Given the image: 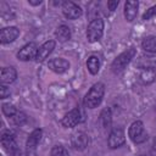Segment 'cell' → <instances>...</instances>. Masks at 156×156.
I'll use <instances>...</instances> for the list:
<instances>
[{"mask_svg": "<svg viewBox=\"0 0 156 156\" xmlns=\"http://www.w3.org/2000/svg\"><path fill=\"white\" fill-rule=\"evenodd\" d=\"M87 68L91 74H98L99 69H100V60L98 56H89L87 60Z\"/></svg>", "mask_w": 156, "mask_h": 156, "instance_id": "ffe728a7", "label": "cell"}, {"mask_svg": "<svg viewBox=\"0 0 156 156\" xmlns=\"http://www.w3.org/2000/svg\"><path fill=\"white\" fill-rule=\"evenodd\" d=\"M152 147H154V150H156V136H155V139H154V143H152Z\"/></svg>", "mask_w": 156, "mask_h": 156, "instance_id": "83f0119b", "label": "cell"}, {"mask_svg": "<svg viewBox=\"0 0 156 156\" xmlns=\"http://www.w3.org/2000/svg\"><path fill=\"white\" fill-rule=\"evenodd\" d=\"M80 121H82V112L78 107H76L63 116L61 123L66 128H74L77 124L80 123Z\"/></svg>", "mask_w": 156, "mask_h": 156, "instance_id": "ba28073f", "label": "cell"}, {"mask_svg": "<svg viewBox=\"0 0 156 156\" xmlns=\"http://www.w3.org/2000/svg\"><path fill=\"white\" fill-rule=\"evenodd\" d=\"M1 110H2V113H4L6 117H9V118L13 117V116L18 112L17 108H16L13 105H11V104H2Z\"/></svg>", "mask_w": 156, "mask_h": 156, "instance_id": "44dd1931", "label": "cell"}, {"mask_svg": "<svg viewBox=\"0 0 156 156\" xmlns=\"http://www.w3.org/2000/svg\"><path fill=\"white\" fill-rule=\"evenodd\" d=\"M48 67H49L52 72L61 74V73L66 72V71L69 68V62H68L67 60L62 58V57H55V58H51V60L49 61Z\"/></svg>", "mask_w": 156, "mask_h": 156, "instance_id": "7c38bea8", "label": "cell"}, {"mask_svg": "<svg viewBox=\"0 0 156 156\" xmlns=\"http://www.w3.org/2000/svg\"><path fill=\"white\" fill-rule=\"evenodd\" d=\"M20 35V29L17 27H5L0 30V41L1 44H9L15 41Z\"/></svg>", "mask_w": 156, "mask_h": 156, "instance_id": "8fae6325", "label": "cell"}, {"mask_svg": "<svg viewBox=\"0 0 156 156\" xmlns=\"http://www.w3.org/2000/svg\"><path fill=\"white\" fill-rule=\"evenodd\" d=\"M55 35H56V38H57L58 41L65 43V41H67V40L71 39V29H69V27H67V26H65V24H61V26L56 29Z\"/></svg>", "mask_w": 156, "mask_h": 156, "instance_id": "e0dca14e", "label": "cell"}, {"mask_svg": "<svg viewBox=\"0 0 156 156\" xmlns=\"http://www.w3.org/2000/svg\"><path fill=\"white\" fill-rule=\"evenodd\" d=\"M1 146L10 156H22V152L16 143L15 134L11 130H5L1 134Z\"/></svg>", "mask_w": 156, "mask_h": 156, "instance_id": "3957f363", "label": "cell"}, {"mask_svg": "<svg viewBox=\"0 0 156 156\" xmlns=\"http://www.w3.org/2000/svg\"><path fill=\"white\" fill-rule=\"evenodd\" d=\"M100 122L104 129H110L112 124V115L108 107H105L100 113Z\"/></svg>", "mask_w": 156, "mask_h": 156, "instance_id": "ac0fdd59", "label": "cell"}, {"mask_svg": "<svg viewBox=\"0 0 156 156\" xmlns=\"http://www.w3.org/2000/svg\"><path fill=\"white\" fill-rule=\"evenodd\" d=\"M26 115L23 113V112H21V111H18L13 117H11V121L15 123V124H21V123H23L24 121H26Z\"/></svg>", "mask_w": 156, "mask_h": 156, "instance_id": "603a6c76", "label": "cell"}, {"mask_svg": "<svg viewBox=\"0 0 156 156\" xmlns=\"http://www.w3.org/2000/svg\"><path fill=\"white\" fill-rule=\"evenodd\" d=\"M154 16H156V5H154V6H151L150 9H147L144 13H143V20H150L151 17H154Z\"/></svg>", "mask_w": 156, "mask_h": 156, "instance_id": "cb8c5ba5", "label": "cell"}, {"mask_svg": "<svg viewBox=\"0 0 156 156\" xmlns=\"http://www.w3.org/2000/svg\"><path fill=\"white\" fill-rule=\"evenodd\" d=\"M136 55V51L134 48H130V49H127L126 51H123L122 54H119L111 63V69L113 73H121L126 67L127 65H129V62L134 58V56Z\"/></svg>", "mask_w": 156, "mask_h": 156, "instance_id": "7a4b0ae2", "label": "cell"}, {"mask_svg": "<svg viewBox=\"0 0 156 156\" xmlns=\"http://www.w3.org/2000/svg\"><path fill=\"white\" fill-rule=\"evenodd\" d=\"M38 46L35 43H28L24 46H22L20 49V51L17 52V58L21 61H29V60H35L37 52H38Z\"/></svg>", "mask_w": 156, "mask_h": 156, "instance_id": "9c48e42d", "label": "cell"}, {"mask_svg": "<svg viewBox=\"0 0 156 156\" xmlns=\"http://www.w3.org/2000/svg\"><path fill=\"white\" fill-rule=\"evenodd\" d=\"M51 156H69L68 155V151L61 146V145H55L52 149H51Z\"/></svg>", "mask_w": 156, "mask_h": 156, "instance_id": "7402d4cb", "label": "cell"}, {"mask_svg": "<svg viewBox=\"0 0 156 156\" xmlns=\"http://www.w3.org/2000/svg\"><path fill=\"white\" fill-rule=\"evenodd\" d=\"M62 13L68 20H77L82 16L83 10L73 1H65L62 5Z\"/></svg>", "mask_w": 156, "mask_h": 156, "instance_id": "52a82bcc", "label": "cell"}, {"mask_svg": "<svg viewBox=\"0 0 156 156\" xmlns=\"http://www.w3.org/2000/svg\"><path fill=\"white\" fill-rule=\"evenodd\" d=\"M126 143V134L123 132L122 128H113L110 134H108V139H107V144L110 149H117L121 147L122 145H124Z\"/></svg>", "mask_w": 156, "mask_h": 156, "instance_id": "8992f818", "label": "cell"}, {"mask_svg": "<svg viewBox=\"0 0 156 156\" xmlns=\"http://www.w3.org/2000/svg\"><path fill=\"white\" fill-rule=\"evenodd\" d=\"M55 45H56L55 40H48V41H45L43 45H40L39 49H38L37 56H35V61H37V62H43V61H45V60L49 57V55L54 51Z\"/></svg>", "mask_w": 156, "mask_h": 156, "instance_id": "30bf717a", "label": "cell"}, {"mask_svg": "<svg viewBox=\"0 0 156 156\" xmlns=\"http://www.w3.org/2000/svg\"><path fill=\"white\" fill-rule=\"evenodd\" d=\"M140 156H146V155H140Z\"/></svg>", "mask_w": 156, "mask_h": 156, "instance_id": "f1b7e54d", "label": "cell"}, {"mask_svg": "<svg viewBox=\"0 0 156 156\" xmlns=\"http://www.w3.org/2000/svg\"><path fill=\"white\" fill-rule=\"evenodd\" d=\"M28 2H29L30 5H33V6H37V5H40V4H41L40 0H28Z\"/></svg>", "mask_w": 156, "mask_h": 156, "instance_id": "4316f807", "label": "cell"}, {"mask_svg": "<svg viewBox=\"0 0 156 156\" xmlns=\"http://www.w3.org/2000/svg\"><path fill=\"white\" fill-rule=\"evenodd\" d=\"M141 48H143V50H145L147 52L156 54V35L146 37L141 41Z\"/></svg>", "mask_w": 156, "mask_h": 156, "instance_id": "d6986e66", "label": "cell"}, {"mask_svg": "<svg viewBox=\"0 0 156 156\" xmlns=\"http://www.w3.org/2000/svg\"><path fill=\"white\" fill-rule=\"evenodd\" d=\"M41 135H43V130H41L40 128L34 129V130L29 134V136H28V139H27V143H26V146H27L28 152L35 150L37 145L39 144V141H40V139H41Z\"/></svg>", "mask_w": 156, "mask_h": 156, "instance_id": "5bb4252c", "label": "cell"}, {"mask_svg": "<svg viewBox=\"0 0 156 156\" xmlns=\"http://www.w3.org/2000/svg\"><path fill=\"white\" fill-rule=\"evenodd\" d=\"M138 7L139 2L138 1H126L124 4V17L127 21L132 22L135 20L138 15Z\"/></svg>", "mask_w": 156, "mask_h": 156, "instance_id": "9a60e30c", "label": "cell"}, {"mask_svg": "<svg viewBox=\"0 0 156 156\" xmlns=\"http://www.w3.org/2000/svg\"><path fill=\"white\" fill-rule=\"evenodd\" d=\"M104 94H105V85L102 83H100V82L95 83L89 89V91L85 94V96H84V105H85V107H88V108L98 107L101 104V101H102Z\"/></svg>", "mask_w": 156, "mask_h": 156, "instance_id": "6da1fadb", "label": "cell"}, {"mask_svg": "<svg viewBox=\"0 0 156 156\" xmlns=\"http://www.w3.org/2000/svg\"><path fill=\"white\" fill-rule=\"evenodd\" d=\"M104 34V21L101 18H94L90 21L87 28V39L89 43H95L101 39Z\"/></svg>", "mask_w": 156, "mask_h": 156, "instance_id": "5b68a950", "label": "cell"}, {"mask_svg": "<svg viewBox=\"0 0 156 156\" xmlns=\"http://www.w3.org/2000/svg\"><path fill=\"white\" fill-rule=\"evenodd\" d=\"M72 146L76 149V150H84L87 146H88V143H89V139H88V135L84 134V133H77L72 136Z\"/></svg>", "mask_w": 156, "mask_h": 156, "instance_id": "2e32d148", "label": "cell"}, {"mask_svg": "<svg viewBox=\"0 0 156 156\" xmlns=\"http://www.w3.org/2000/svg\"><path fill=\"white\" fill-rule=\"evenodd\" d=\"M128 136L134 144H141L146 141L147 133L145 132L144 123L141 121H134L128 129Z\"/></svg>", "mask_w": 156, "mask_h": 156, "instance_id": "277c9868", "label": "cell"}, {"mask_svg": "<svg viewBox=\"0 0 156 156\" xmlns=\"http://www.w3.org/2000/svg\"><path fill=\"white\" fill-rule=\"evenodd\" d=\"M7 96H10V89L6 85L1 84L0 85V99H6Z\"/></svg>", "mask_w": 156, "mask_h": 156, "instance_id": "d4e9b609", "label": "cell"}, {"mask_svg": "<svg viewBox=\"0 0 156 156\" xmlns=\"http://www.w3.org/2000/svg\"><path fill=\"white\" fill-rule=\"evenodd\" d=\"M118 4H119L118 0H110V1H107V7L111 12H113L116 10V7L118 6Z\"/></svg>", "mask_w": 156, "mask_h": 156, "instance_id": "484cf974", "label": "cell"}, {"mask_svg": "<svg viewBox=\"0 0 156 156\" xmlns=\"http://www.w3.org/2000/svg\"><path fill=\"white\" fill-rule=\"evenodd\" d=\"M16 78H17V72L13 67H2L1 68V73H0L1 84H4V85L11 84L16 80Z\"/></svg>", "mask_w": 156, "mask_h": 156, "instance_id": "4fadbf2b", "label": "cell"}]
</instances>
